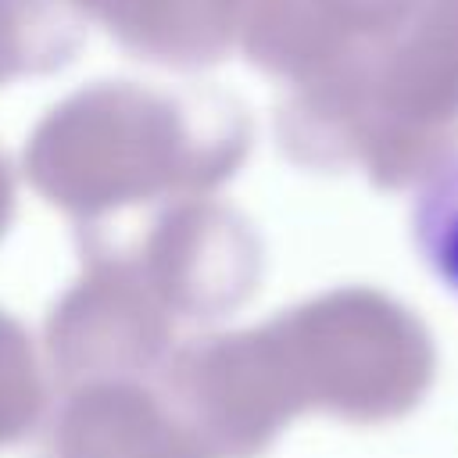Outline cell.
Listing matches in <instances>:
<instances>
[{
  "instance_id": "obj_1",
  "label": "cell",
  "mask_w": 458,
  "mask_h": 458,
  "mask_svg": "<svg viewBox=\"0 0 458 458\" xmlns=\"http://www.w3.org/2000/svg\"><path fill=\"white\" fill-rule=\"evenodd\" d=\"M411 240L426 272L458 297V154L426 175L411 204Z\"/></svg>"
}]
</instances>
